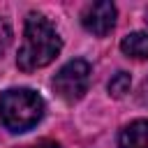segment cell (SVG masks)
Instances as JSON below:
<instances>
[{"instance_id":"6","label":"cell","mask_w":148,"mask_h":148,"mask_svg":"<svg viewBox=\"0 0 148 148\" xmlns=\"http://www.w3.org/2000/svg\"><path fill=\"white\" fill-rule=\"evenodd\" d=\"M120 51L134 60H148V32L136 30L120 39Z\"/></svg>"},{"instance_id":"9","label":"cell","mask_w":148,"mask_h":148,"mask_svg":"<svg viewBox=\"0 0 148 148\" xmlns=\"http://www.w3.org/2000/svg\"><path fill=\"white\" fill-rule=\"evenodd\" d=\"M139 102L148 106V79H146V81L141 83V88H139Z\"/></svg>"},{"instance_id":"2","label":"cell","mask_w":148,"mask_h":148,"mask_svg":"<svg viewBox=\"0 0 148 148\" xmlns=\"http://www.w3.org/2000/svg\"><path fill=\"white\" fill-rule=\"evenodd\" d=\"M44 116V99L30 88H9L0 95V123L18 134L32 130Z\"/></svg>"},{"instance_id":"1","label":"cell","mask_w":148,"mask_h":148,"mask_svg":"<svg viewBox=\"0 0 148 148\" xmlns=\"http://www.w3.org/2000/svg\"><path fill=\"white\" fill-rule=\"evenodd\" d=\"M62 49V39L53 23L37 14L30 12L25 18V30H23V44L16 56V65L23 72H35L46 65H51Z\"/></svg>"},{"instance_id":"5","label":"cell","mask_w":148,"mask_h":148,"mask_svg":"<svg viewBox=\"0 0 148 148\" xmlns=\"http://www.w3.org/2000/svg\"><path fill=\"white\" fill-rule=\"evenodd\" d=\"M118 148H148V118L125 125L118 136Z\"/></svg>"},{"instance_id":"3","label":"cell","mask_w":148,"mask_h":148,"mask_svg":"<svg viewBox=\"0 0 148 148\" xmlns=\"http://www.w3.org/2000/svg\"><path fill=\"white\" fill-rule=\"evenodd\" d=\"M90 74H92V72H90V65H88L86 60H81V58H74V60L65 62V65L58 69V74L53 76L51 86H53L56 95H58L62 102L74 104V102H79V99L88 92Z\"/></svg>"},{"instance_id":"8","label":"cell","mask_w":148,"mask_h":148,"mask_svg":"<svg viewBox=\"0 0 148 148\" xmlns=\"http://www.w3.org/2000/svg\"><path fill=\"white\" fill-rule=\"evenodd\" d=\"M9 44H12V25L5 16H0V56L9 49Z\"/></svg>"},{"instance_id":"10","label":"cell","mask_w":148,"mask_h":148,"mask_svg":"<svg viewBox=\"0 0 148 148\" xmlns=\"http://www.w3.org/2000/svg\"><path fill=\"white\" fill-rule=\"evenodd\" d=\"M25 148H60L56 141H49V139H44V141H39V143H32V146H25Z\"/></svg>"},{"instance_id":"4","label":"cell","mask_w":148,"mask_h":148,"mask_svg":"<svg viewBox=\"0 0 148 148\" xmlns=\"http://www.w3.org/2000/svg\"><path fill=\"white\" fill-rule=\"evenodd\" d=\"M81 25L92 32L95 37H104L113 30L116 25V5L109 0H99V2H90L83 7L81 12Z\"/></svg>"},{"instance_id":"7","label":"cell","mask_w":148,"mask_h":148,"mask_svg":"<svg viewBox=\"0 0 148 148\" xmlns=\"http://www.w3.org/2000/svg\"><path fill=\"white\" fill-rule=\"evenodd\" d=\"M130 86H132V79H130V74L127 72H118L111 81H109V95H113V97H125L127 92H130Z\"/></svg>"}]
</instances>
